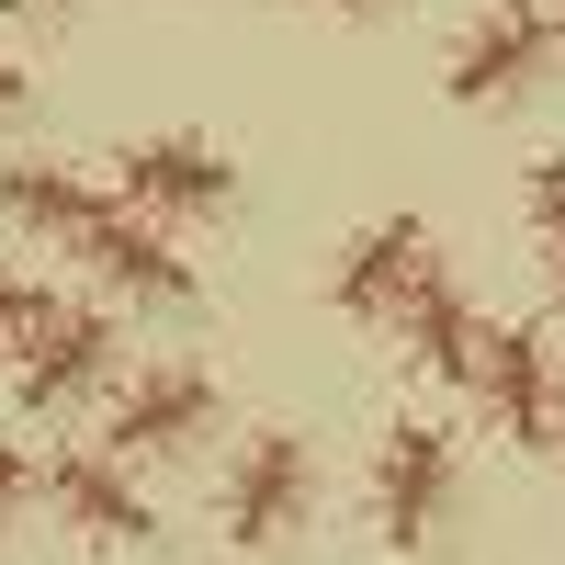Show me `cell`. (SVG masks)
<instances>
[{"instance_id":"30bf717a","label":"cell","mask_w":565,"mask_h":565,"mask_svg":"<svg viewBox=\"0 0 565 565\" xmlns=\"http://www.w3.org/2000/svg\"><path fill=\"white\" fill-rule=\"evenodd\" d=\"M532 79H543V23H532V12H498L487 34H463L452 103H463V114H498V103H532Z\"/></svg>"},{"instance_id":"4fadbf2b","label":"cell","mask_w":565,"mask_h":565,"mask_svg":"<svg viewBox=\"0 0 565 565\" xmlns=\"http://www.w3.org/2000/svg\"><path fill=\"white\" fill-rule=\"evenodd\" d=\"M532 226H543L554 260H565V159H543V170H532Z\"/></svg>"},{"instance_id":"ba28073f","label":"cell","mask_w":565,"mask_h":565,"mask_svg":"<svg viewBox=\"0 0 565 565\" xmlns=\"http://www.w3.org/2000/svg\"><path fill=\"white\" fill-rule=\"evenodd\" d=\"M396 328H407V362H418V373H452V385L476 373V328H487V317L463 306V282L441 271V249L418 260V282L396 295Z\"/></svg>"},{"instance_id":"ac0fdd59","label":"cell","mask_w":565,"mask_h":565,"mask_svg":"<svg viewBox=\"0 0 565 565\" xmlns=\"http://www.w3.org/2000/svg\"><path fill=\"white\" fill-rule=\"evenodd\" d=\"M328 12H385V0H328Z\"/></svg>"},{"instance_id":"7a4b0ae2","label":"cell","mask_w":565,"mask_h":565,"mask_svg":"<svg viewBox=\"0 0 565 565\" xmlns=\"http://www.w3.org/2000/svg\"><path fill=\"white\" fill-rule=\"evenodd\" d=\"M306 498H317V452H306V430H260L249 463H238V487H226V543H238V554L295 543Z\"/></svg>"},{"instance_id":"9a60e30c","label":"cell","mask_w":565,"mask_h":565,"mask_svg":"<svg viewBox=\"0 0 565 565\" xmlns=\"http://www.w3.org/2000/svg\"><path fill=\"white\" fill-rule=\"evenodd\" d=\"M34 306H45L34 282H12V271H0V340H23V328H34Z\"/></svg>"},{"instance_id":"2e32d148","label":"cell","mask_w":565,"mask_h":565,"mask_svg":"<svg viewBox=\"0 0 565 565\" xmlns=\"http://www.w3.org/2000/svg\"><path fill=\"white\" fill-rule=\"evenodd\" d=\"M0 12H12V23H57L68 0H0Z\"/></svg>"},{"instance_id":"5b68a950","label":"cell","mask_w":565,"mask_h":565,"mask_svg":"<svg viewBox=\"0 0 565 565\" xmlns=\"http://www.w3.org/2000/svg\"><path fill=\"white\" fill-rule=\"evenodd\" d=\"M68 249H90V271H103V282H125V295L193 306V260H181V249L159 238V215H136V204H103V215H90Z\"/></svg>"},{"instance_id":"ffe728a7","label":"cell","mask_w":565,"mask_h":565,"mask_svg":"<svg viewBox=\"0 0 565 565\" xmlns=\"http://www.w3.org/2000/svg\"><path fill=\"white\" fill-rule=\"evenodd\" d=\"M554 441H565V430H554Z\"/></svg>"},{"instance_id":"8992f818","label":"cell","mask_w":565,"mask_h":565,"mask_svg":"<svg viewBox=\"0 0 565 565\" xmlns=\"http://www.w3.org/2000/svg\"><path fill=\"white\" fill-rule=\"evenodd\" d=\"M463 385H487L509 441H554V351L532 328H476V373H463Z\"/></svg>"},{"instance_id":"3957f363","label":"cell","mask_w":565,"mask_h":565,"mask_svg":"<svg viewBox=\"0 0 565 565\" xmlns=\"http://www.w3.org/2000/svg\"><path fill=\"white\" fill-rule=\"evenodd\" d=\"M114 181L136 215H238V159H215L204 136H136Z\"/></svg>"},{"instance_id":"52a82bcc","label":"cell","mask_w":565,"mask_h":565,"mask_svg":"<svg viewBox=\"0 0 565 565\" xmlns=\"http://www.w3.org/2000/svg\"><path fill=\"white\" fill-rule=\"evenodd\" d=\"M215 430V385L193 362H170V373H148V385H125V407H114V452H193Z\"/></svg>"},{"instance_id":"6da1fadb","label":"cell","mask_w":565,"mask_h":565,"mask_svg":"<svg viewBox=\"0 0 565 565\" xmlns=\"http://www.w3.org/2000/svg\"><path fill=\"white\" fill-rule=\"evenodd\" d=\"M452 509V430H430V418H396L385 430V463H373V521H385L396 554H418L441 532Z\"/></svg>"},{"instance_id":"5bb4252c","label":"cell","mask_w":565,"mask_h":565,"mask_svg":"<svg viewBox=\"0 0 565 565\" xmlns=\"http://www.w3.org/2000/svg\"><path fill=\"white\" fill-rule=\"evenodd\" d=\"M23 498H34V463H23L12 441H0V532H12V521H23Z\"/></svg>"},{"instance_id":"e0dca14e","label":"cell","mask_w":565,"mask_h":565,"mask_svg":"<svg viewBox=\"0 0 565 565\" xmlns=\"http://www.w3.org/2000/svg\"><path fill=\"white\" fill-rule=\"evenodd\" d=\"M23 114V68H0V125H12Z\"/></svg>"},{"instance_id":"7c38bea8","label":"cell","mask_w":565,"mask_h":565,"mask_svg":"<svg viewBox=\"0 0 565 565\" xmlns=\"http://www.w3.org/2000/svg\"><path fill=\"white\" fill-rule=\"evenodd\" d=\"M0 204H12V226H34V238H79V226L103 215L114 193H90L79 170H45V159H23V170H0Z\"/></svg>"},{"instance_id":"d6986e66","label":"cell","mask_w":565,"mask_h":565,"mask_svg":"<svg viewBox=\"0 0 565 565\" xmlns=\"http://www.w3.org/2000/svg\"><path fill=\"white\" fill-rule=\"evenodd\" d=\"M498 12H532V0H498Z\"/></svg>"},{"instance_id":"9c48e42d","label":"cell","mask_w":565,"mask_h":565,"mask_svg":"<svg viewBox=\"0 0 565 565\" xmlns=\"http://www.w3.org/2000/svg\"><path fill=\"white\" fill-rule=\"evenodd\" d=\"M418 260H430V226H418V215H385V226H362V238L340 249L328 295H340V317H396V295L418 282Z\"/></svg>"},{"instance_id":"8fae6325","label":"cell","mask_w":565,"mask_h":565,"mask_svg":"<svg viewBox=\"0 0 565 565\" xmlns=\"http://www.w3.org/2000/svg\"><path fill=\"white\" fill-rule=\"evenodd\" d=\"M57 509H68V532H90L103 554H148V543H159V509L136 498L103 452H68V463H57Z\"/></svg>"},{"instance_id":"277c9868","label":"cell","mask_w":565,"mask_h":565,"mask_svg":"<svg viewBox=\"0 0 565 565\" xmlns=\"http://www.w3.org/2000/svg\"><path fill=\"white\" fill-rule=\"evenodd\" d=\"M103 373H114V317H90V306H34V328H23V396H34V407L90 396Z\"/></svg>"}]
</instances>
